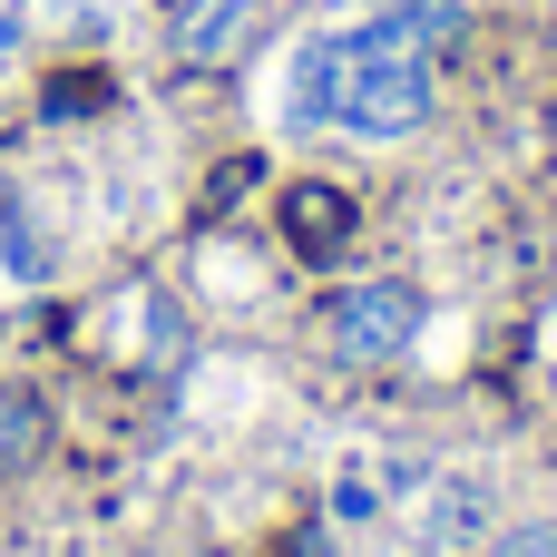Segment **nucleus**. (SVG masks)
Here are the masks:
<instances>
[{"instance_id": "6", "label": "nucleus", "mask_w": 557, "mask_h": 557, "mask_svg": "<svg viewBox=\"0 0 557 557\" xmlns=\"http://www.w3.org/2000/svg\"><path fill=\"white\" fill-rule=\"evenodd\" d=\"M264 20V0H176V59L186 69H215L245 49V29Z\"/></svg>"}, {"instance_id": "7", "label": "nucleus", "mask_w": 557, "mask_h": 557, "mask_svg": "<svg viewBox=\"0 0 557 557\" xmlns=\"http://www.w3.org/2000/svg\"><path fill=\"white\" fill-rule=\"evenodd\" d=\"M372 29H392V39H401V49H421V59H450V49H460V29H470V10H460V0H392Z\"/></svg>"}, {"instance_id": "3", "label": "nucleus", "mask_w": 557, "mask_h": 557, "mask_svg": "<svg viewBox=\"0 0 557 557\" xmlns=\"http://www.w3.org/2000/svg\"><path fill=\"white\" fill-rule=\"evenodd\" d=\"M343 88H352V29H313L284 59V127H304V137L343 127Z\"/></svg>"}, {"instance_id": "4", "label": "nucleus", "mask_w": 557, "mask_h": 557, "mask_svg": "<svg viewBox=\"0 0 557 557\" xmlns=\"http://www.w3.org/2000/svg\"><path fill=\"white\" fill-rule=\"evenodd\" d=\"M490 529V480H411V539L431 557L470 548Z\"/></svg>"}, {"instance_id": "2", "label": "nucleus", "mask_w": 557, "mask_h": 557, "mask_svg": "<svg viewBox=\"0 0 557 557\" xmlns=\"http://www.w3.org/2000/svg\"><path fill=\"white\" fill-rule=\"evenodd\" d=\"M421 323H431V304H421V284H401V274H362V284H333L323 294V343H333V362H401L411 343H421Z\"/></svg>"}, {"instance_id": "8", "label": "nucleus", "mask_w": 557, "mask_h": 557, "mask_svg": "<svg viewBox=\"0 0 557 557\" xmlns=\"http://www.w3.org/2000/svg\"><path fill=\"white\" fill-rule=\"evenodd\" d=\"M39 450H49V401L39 392H0V480L29 470Z\"/></svg>"}, {"instance_id": "1", "label": "nucleus", "mask_w": 557, "mask_h": 557, "mask_svg": "<svg viewBox=\"0 0 557 557\" xmlns=\"http://www.w3.org/2000/svg\"><path fill=\"white\" fill-rule=\"evenodd\" d=\"M431 98H441V59L401 49L392 29H352V88H343V127L392 147L411 127H431Z\"/></svg>"}, {"instance_id": "5", "label": "nucleus", "mask_w": 557, "mask_h": 557, "mask_svg": "<svg viewBox=\"0 0 557 557\" xmlns=\"http://www.w3.org/2000/svg\"><path fill=\"white\" fill-rule=\"evenodd\" d=\"M284 245H294V255H313V264H333V255L352 245V196H343V186H323V176H304V186L284 196Z\"/></svg>"}, {"instance_id": "9", "label": "nucleus", "mask_w": 557, "mask_h": 557, "mask_svg": "<svg viewBox=\"0 0 557 557\" xmlns=\"http://www.w3.org/2000/svg\"><path fill=\"white\" fill-rule=\"evenodd\" d=\"M0 255H10V274H39L49 264L39 235H29V206H10V186H0Z\"/></svg>"}, {"instance_id": "10", "label": "nucleus", "mask_w": 557, "mask_h": 557, "mask_svg": "<svg viewBox=\"0 0 557 557\" xmlns=\"http://www.w3.org/2000/svg\"><path fill=\"white\" fill-rule=\"evenodd\" d=\"M490 557H557V519H519V529H509Z\"/></svg>"}]
</instances>
